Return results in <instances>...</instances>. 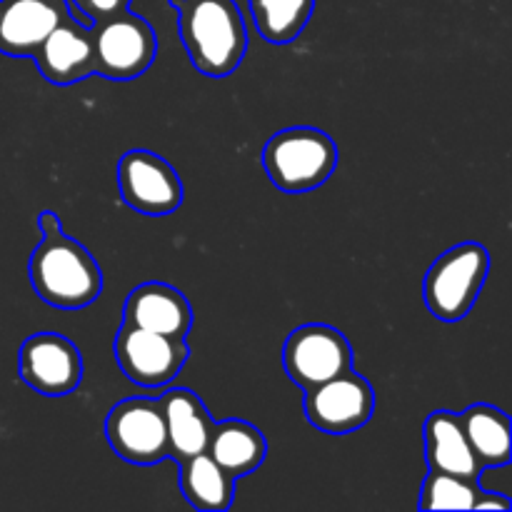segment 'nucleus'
Wrapping results in <instances>:
<instances>
[{
	"mask_svg": "<svg viewBox=\"0 0 512 512\" xmlns=\"http://www.w3.org/2000/svg\"><path fill=\"white\" fill-rule=\"evenodd\" d=\"M43 243L33 250L28 275L40 300L60 310H78L95 303L103 290V273L93 255L63 233L53 210L38 215Z\"/></svg>",
	"mask_w": 512,
	"mask_h": 512,
	"instance_id": "1",
	"label": "nucleus"
},
{
	"mask_svg": "<svg viewBox=\"0 0 512 512\" xmlns=\"http://www.w3.org/2000/svg\"><path fill=\"white\" fill-rule=\"evenodd\" d=\"M178 8L180 40L208 78L235 73L248 50V28L235 0H170Z\"/></svg>",
	"mask_w": 512,
	"mask_h": 512,
	"instance_id": "2",
	"label": "nucleus"
},
{
	"mask_svg": "<svg viewBox=\"0 0 512 512\" xmlns=\"http://www.w3.org/2000/svg\"><path fill=\"white\" fill-rule=\"evenodd\" d=\"M263 168L283 193H310L338 168V145L318 128H285L265 143Z\"/></svg>",
	"mask_w": 512,
	"mask_h": 512,
	"instance_id": "3",
	"label": "nucleus"
},
{
	"mask_svg": "<svg viewBox=\"0 0 512 512\" xmlns=\"http://www.w3.org/2000/svg\"><path fill=\"white\" fill-rule=\"evenodd\" d=\"M490 270V253L480 243L445 250L425 275L423 295L430 313L443 323H458L473 310Z\"/></svg>",
	"mask_w": 512,
	"mask_h": 512,
	"instance_id": "4",
	"label": "nucleus"
},
{
	"mask_svg": "<svg viewBox=\"0 0 512 512\" xmlns=\"http://www.w3.org/2000/svg\"><path fill=\"white\" fill-rule=\"evenodd\" d=\"M93 35V73L108 80L140 78L158 55V38L148 20L130 13L100 18L90 25Z\"/></svg>",
	"mask_w": 512,
	"mask_h": 512,
	"instance_id": "5",
	"label": "nucleus"
},
{
	"mask_svg": "<svg viewBox=\"0 0 512 512\" xmlns=\"http://www.w3.org/2000/svg\"><path fill=\"white\" fill-rule=\"evenodd\" d=\"M105 438L125 463L155 465L170 458L168 428L160 400H120L105 418Z\"/></svg>",
	"mask_w": 512,
	"mask_h": 512,
	"instance_id": "6",
	"label": "nucleus"
},
{
	"mask_svg": "<svg viewBox=\"0 0 512 512\" xmlns=\"http://www.w3.org/2000/svg\"><path fill=\"white\" fill-rule=\"evenodd\" d=\"M188 343L185 338L153 333L123 323L115 338V360L125 378L140 388H165L180 375L188 363Z\"/></svg>",
	"mask_w": 512,
	"mask_h": 512,
	"instance_id": "7",
	"label": "nucleus"
},
{
	"mask_svg": "<svg viewBox=\"0 0 512 512\" xmlns=\"http://www.w3.org/2000/svg\"><path fill=\"white\" fill-rule=\"evenodd\" d=\"M305 418L328 435H348L363 428L375 413L373 385L353 368L305 390Z\"/></svg>",
	"mask_w": 512,
	"mask_h": 512,
	"instance_id": "8",
	"label": "nucleus"
},
{
	"mask_svg": "<svg viewBox=\"0 0 512 512\" xmlns=\"http://www.w3.org/2000/svg\"><path fill=\"white\" fill-rule=\"evenodd\" d=\"M283 368L303 390L353 368V348L333 325H300L283 345Z\"/></svg>",
	"mask_w": 512,
	"mask_h": 512,
	"instance_id": "9",
	"label": "nucleus"
},
{
	"mask_svg": "<svg viewBox=\"0 0 512 512\" xmlns=\"http://www.w3.org/2000/svg\"><path fill=\"white\" fill-rule=\"evenodd\" d=\"M120 198L135 213L163 218L183 205V183L173 165L150 150H128L118 163Z\"/></svg>",
	"mask_w": 512,
	"mask_h": 512,
	"instance_id": "10",
	"label": "nucleus"
},
{
	"mask_svg": "<svg viewBox=\"0 0 512 512\" xmlns=\"http://www.w3.org/2000/svg\"><path fill=\"white\" fill-rule=\"evenodd\" d=\"M20 380L45 398H63L83 380V358L73 340L60 333H35L20 345Z\"/></svg>",
	"mask_w": 512,
	"mask_h": 512,
	"instance_id": "11",
	"label": "nucleus"
},
{
	"mask_svg": "<svg viewBox=\"0 0 512 512\" xmlns=\"http://www.w3.org/2000/svg\"><path fill=\"white\" fill-rule=\"evenodd\" d=\"M70 13L68 0H0V53L33 58L50 30Z\"/></svg>",
	"mask_w": 512,
	"mask_h": 512,
	"instance_id": "12",
	"label": "nucleus"
},
{
	"mask_svg": "<svg viewBox=\"0 0 512 512\" xmlns=\"http://www.w3.org/2000/svg\"><path fill=\"white\" fill-rule=\"evenodd\" d=\"M35 63L53 85H73L93 75V35L90 25L68 15L35 50Z\"/></svg>",
	"mask_w": 512,
	"mask_h": 512,
	"instance_id": "13",
	"label": "nucleus"
},
{
	"mask_svg": "<svg viewBox=\"0 0 512 512\" xmlns=\"http://www.w3.org/2000/svg\"><path fill=\"white\" fill-rule=\"evenodd\" d=\"M123 323L173 338H188L193 328V308L173 285L143 283L125 298Z\"/></svg>",
	"mask_w": 512,
	"mask_h": 512,
	"instance_id": "14",
	"label": "nucleus"
},
{
	"mask_svg": "<svg viewBox=\"0 0 512 512\" xmlns=\"http://www.w3.org/2000/svg\"><path fill=\"white\" fill-rule=\"evenodd\" d=\"M160 405H163L165 428H168L170 458L180 463V460L205 453L215 423L203 400L188 388H170L160 398Z\"/></svg>",
	"mask_w": 512,
	"mask_h": 512,
	"instance_id": "15",
	"label": "nucleus"
},
{
	"mask_svg": "<svg viewBox=\"0 0 512 512\" xmlns=\"http://www.w3.org/2000/svg\"><path fill=\"white\" fill-rule=\"evenodd\" d=\"M425 463L430 470L440 473L463 475V478H478L483 473L473 448L468 443L463 423L458 413L438 410L425 420Z\"/></svg>",
	"mask_w": 512,
	"mask_h": 512,
	"instance_id": "16",
	"label": "nucleus"
},
{
	"mask_svg": "<svg viewBox=\"0 0 512 512\" xmlns=\"http://www.w3.org/2000/svg\"><path fill=\"white\" fill-rule=\"evenodd\" d=\"M205 453L230 475V478H245L263 465L268 443L263 433L253 423L245 420H223L210 430L208 448Z\"/></svg>",
	"mask_w": 512,
	"mask_h": 512,
	"instance_id": "17",
	"label": "nucleus"
},
{
	"mask_svg": "<svg viewBox=\"0 0 512 512\" xmlns=\"http://www.w3.org/2000/svg\"><path fill=\"white\" fill-rule=\"evenodd\" d=\"M468 443L478 458L480 468L510 463V433L512 425L508 413L488 403H475L460 413Z\"/></svg>",
	"mask_w": 512,
	"mask_h": 512,
	"instance_id": "18",
	"label": "nucleus"
},
{
	"mask_svg": "<svg viewBox=\"0 0 512 512\" xmlns=\"http://www.w3.org/2000/svg\"><path fill=\"white\" fill-rule=\"evenodd\" d=\"M180 490L195 510L225 512L235 500V478L208 453H198L180 460Z\"/></svg>",
	"mask_w": 512,
	"mask_h": 512,
	"instance_id": "19",
	"label": "nucleus"
},
{
	"mask_svg": "<svg viewBox=\"0 0 512 512\" xmlns=\"http://www.w3.org/2000/svg\"><path fill=\"white\" fill-rule=\"evenodd\" d=\"M248 5L258 33L275 45L293 43L315 10V0H248Z\"/></svg>",
	"mask_w": 512,
	"mask_h": 512,
	"instance_id": "20",
	"label": "nucleus"
},
{
	"mask_svg": "<svg viewBox=\"0 0 512 512\" xmlns=\"http://www.w3.org/2000/svg\"><path fill=\"white\" fill-rule=\"evenodd\" d=\"M480 490L478 478L430 470L420 490V510H473Z\"/></svg>",
	"mask_w": 512,
	"mask_h": 512,
	"instance_id": "21",
	"label": "nucleus"
},
{
	"mask_svg": "<svg viewBox=\"0 0 512 512\" xmlns=\"http://www.w3.org/2000/svg\"><path fill=\"white\" fill-rule=\"evenodd\" d=\"M70 3H73V8L78 10L80 18L88 25H93L95 20L108 18V15L130 8V0H70Z\"/></svg>",
	"mask_w": 512,
	"mask_h": 512,
	"instance_id": "22",
	"label": "nucleus"
},
{
	"mask_svg": "<svg viewBox=\"0 0 512 512\" xmlns=\"http://www.w3.org/2000/svg\"><path fill=\"white\" fill-rule=\"evenodd\" d=\"M512 500L505 493H498V490H480L478 500H475L473 510H510Z\"/></svg>",
	"mask_w": 512,
	"mask_h": 512,
	"instance_id": "23",
	"label": "nucleus"
}]
</instances>
